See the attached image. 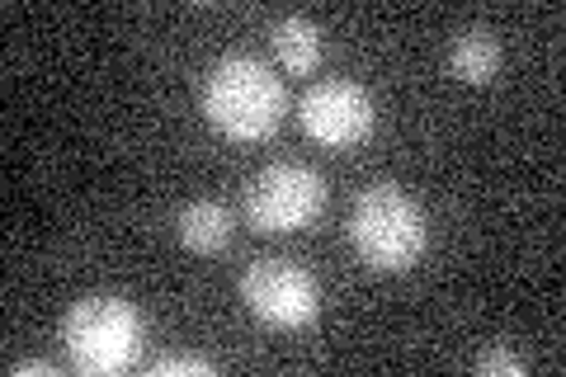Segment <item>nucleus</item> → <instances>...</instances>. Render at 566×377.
<instances>
[{"label": "nucleus", "mask_w": 566, "mask_h": 377, "mask_svg": "<svg viewBox=\"0 0 566 377\" xmlns=\"http://www.w3.org/2000/svg\"><path fill=\"white\" fill-rule=\"evenodd\" d=\"M283 81L260 57L232 52L208 71L203 81V114L222 137L260 142L283 123Z\"/></svg>", "instance_id": "nucleus-1"}, {"label": "nucleus", "mask_w": 566, "mask_h": 377, "mask_svg": "<svg viewBox=\"0 0 566 377\" xmlns=\"http://www.w3.org/2000/svg\"><path fill=\"white\" fill-rule=\"evenodd\" d=\"M10 373H14V377H52L57 368H52V364H14Z\"/></svg>", "instance_id": "nucleus-12"}, {"label": "nucleus", "mask_w": 566, "mask_h": 377, "mask_svg": "<svg viewBox=\"0 0 566 377\" xmlns=\"http://www.w3.org/2000/svg\"><path fill=\"white\" fill-rule=\"evenodd\" d=\"M449 71L463 85H486L501 71V43L491 29H458L449 43Z\"/></svg>", "instance_id": "nucleus-8"}, {"label": "nucleus", "mask_w": 566, "mask_h": 377, "mask_svg": "<svg viewBox=\"0 0 566 377\" xmlns=\"http://www.w3.org/2000/svg\"><path fill=\"white\" fill-rule=\"evenodd\" d=\"M322 29H316L307 14H283V20L274 24V52H279V62L289 66V71H316V62H322Z\"/></svg>", "instance_id": "nucleus-9"}, {"label": "nucleus", "mask_w": 566, "mask_h": 377, "mask_svg": "<svg viewBox=\"0 0 566 377\" xmlns=\"http://www.w3.org/2000/svg\"><path fill=\"white\" fill-rule=\"evenodd\" d=\"M156 377H180V373H193V377H208L212 364L208 358H193V354H166V358H156L151 364Z\"/></svg>", "instance_id": "nucleus-11"}, {"label": "nucleus", "mask_w": 566, "mask_h": 377, "mask_svg": "<svg viewBox=\"0 0 566 377\" xmlns=\"http://www.w3.org/2000/svg\"><path fill=\"white\" fill-rule=\"evenodd\" d=\"M476 373H486V377H524L528 364H524V354H515L510 345H491L476 354Z\"/></svg>", "instance_id": "nucleus-10"}, {"label": "nucleus", "mask_w": 566, "mask_h": 377, "mask_svg": "<svg viewBox=\"0 0 566 377\" xmlns=\"http://www.w3.org/2000/svg\"><path fill=\"white\" fill-rule=\"evenodd\" d=\"M297 123L322 147H359L374 133V95L359 81H322L297 104Z\"/></svg>", "instance_id": "nucleus-6"}, {"label": "nucleus", "mask_w": 566, "mask_h": 377, "mask_svg": "<svg viewBox=\"0 0 566 377\" xmlns=\"http://www.w3.org/2000/svg\"><path fill=\"white\" fill-rule=\"evenodd\" d=\"M322 208H326V179L312 166H303V160H274L245 189V218H251V227L270 231V237L303 231L307 222H316Z\"/></svg>", "instance_id": "nucleus-4"}, {"label": "nucleus", "mask_w": 566, "mask_h": 377, "mask_svg": "<svg viewBox=\"0 0 566 377\" xmlns=\"http://www.w3.org/2000/svg\"><path fill=\"white\" fill-rule=\"evenodd\" d=\"M430 241L420 203L401 185H368L349 212V245L374 274H406Z\"/></svg>", "instance_id": "nucleus-3"}, {"label": "nucleus", "mask_w": 566, "mask_h": 377, "mask_svg": "<svg viewBox=\"0 0 566 377\" xmlns=\"http://www.w3.org/2000/svg\"><path fill=\"white\" fill-rule=\"evenodd\" d=\"M66 358L76 373L91 377H114L137 368L142 345H147V321L128 297L114 293H91L81 302H71V312L62 321Z\"/></svg>", "instance_id": "nucleus-2"}, {"label": "nucleus", "mask_w": 566, "mask_h": 377, "mask_svg": "<svg viewBox=\"0 0 566 377\" xmlns=\"http://www.w3.org/2000/svg\"><path fill=\"white\" fill-rule=\"evenodd\" d=\"M175 231H180L185 250H199V255H218L232 241V212H227L218 199H193L180 208L175 218Z\"/></svg>", "instance_id": "nucleus-7"}, {"label": "nucleus", "mask_w": 566, "mask_h": 377, "mask_svg": "<svg viewBox=\"0 0 566 377\" xmlns=\"http://www.w3.org/2000/svg\"><path fill=\"white\" fill-rule=\"evenodd\" d=\"M241 297L264 326L279 331H303L322 316V289L293 260H255L241 279Z\"/></svg>", "instance_id": "nucleus-5"}]
</instances>
